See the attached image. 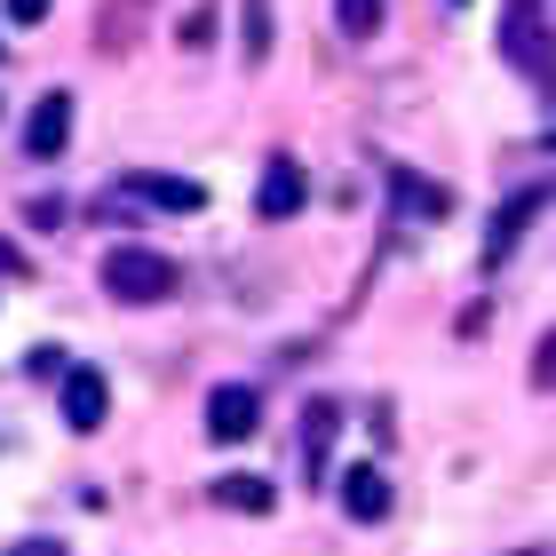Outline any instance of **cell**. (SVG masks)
Instances as JSON below:
<instances>
[{"instance_id":"cell-18","label":"cell","mask_w":556,"mask_h":556,"mask_svg":"<svg viewBox=\"0 0 556 556\" xmlns=\"http://www.w3.org/2000/svg\"><path fill=\"white\" fill-rule=\"evenodd\" d=\"M16 556H64V548H56V541H24Z\"/></svg>"},{"instance_id":"cell-10","label":"cell","mask_w":556,"mask_h":556,"mask_svg":"<svg viewBox=\"0 0 556 556\" xmlns=\"http://www.w3.org/2000/svg\"><path fill=\"white\" fill-rule=\"evenodd\" d=\"M342 509L358 517V525H382L390 517V477L374 469V462H358V469L342 477Z\"/></svg>"},{"instance_id":"cell-12","label":"cell","mask_w":556,"mask_h":556,"mask_svg":"<svg viewBox=\"0 0 556 556\" xmlns=\"http://www.w3.org/2000/svg\"><path fill=\"white\" fill-rule=\"evenodd\" d=\"M390 191H397V207H406V215H445V207H453L445 184H421V175H406V167L390 175Z\"/></svg>"},{"instance_id":"cell-11","label":"cell","mask_w":556,"mask_h":556,"mask_svg":"<svg viewBox=\"0 0 556 556\" xmlns=\"http://www.w3.org/2000/svg\"><path fill=\"white\" fill-rule=\"evenodd\" d=\"M143 16H151V0H104V16H96V48H104V56H128L136 33H143Z\"/></svg>"},{"instance_id":"cell-4","label":"cell","mask_w":556,"mask_h":556,"mask_svg":"<svg viewBox=\"0 0 556 556\" xmlns=\"http://www.w3.org/2000/svg\"><path fill=\"white\" fill-rule=\"evenodd\" d=\"M104 414H112L104 374H96V366H72V374H64V421H72V438H96Z\"/></svg>"},{"instance_id":"cell-15","label":"cell","mask_w":556,"mask_h":556,"mask_svg":"<svg viewBox=\"0 0 556 556\" xmlns=\"http://www.w3.org/2000/svg\"><path fill=\"white\" fill-rule=\"evenodd\" d=\"M334 24H342V40H374L382 33V0H334Z\"/></svg>"},{"instance_id":"cell-3","label":"cell","mask_w":556,"mask_h":556,"mask_svg":"<svg viewBox=\"0 0 556 556\" xmlns=\"http://www.w3.org/2000/svg\"><path fill=\"white\" fill-rule=\"evenodd\" d=\"M255 421H263V397L247 382H223L207 397V445H247V438H255Z\"/></svg>"},{"instance_id":"cell-7","label":"cell","mask_w":556,"mask_h":556,"mask_svg":"<svg viewBox=\"0 0 556 556\" xmlns=\"http://www.w3.org/2000/svg\"><path fill=\"white\" fill-rule=\"evenodd\" d=\"M334 421H342V406L334 397H311V414H302V477H326V462H334Z\"/></svg>"},{"instance_id":"cell-8","label":"cell","mask_w":556,"mask_h":556,"mask_svg":"<svg viewBox=\"0 0 556 556\" xmlns=\"http://www.w3.org/2000/svg\"><path fill=\"white\" fill-rule=\"evenodd\" d=\"M128 199L167 207V215H199V207H207V191H199L191 175H128Z\"/></svg>"},{"instance_id":"cell-5","label":"cell","mask_w":556,"mask_h":556,"mask_svg":"<svg viewBox=\"0 0 556 556\" xmlns=\"http://www.w3.org/2000/svg\"><path fill=\"white\" fill-rule=\"evenodd\" d=\"M64 143H72V96L48 88L40 104H33V119H24V151H33V160H56Z\"/></svg>"},{"instance_id":"cell-19","label":"cell","mask_w":556,"mask_h":556,"mask_svg":"<svg viewBox=\"0 0 556 556\" xmlns=\"http://www.w3.org/2000/svg\"><path fill=\"white\" fill-rule=\"evenodd\" d=\"M16 270H24V263L9 255V247H0V287H9V278H16Z\"/></svg>"},{"instance_id":"cell-14","label":"cell","mask_w":556,"mask_h":556,"mask_svg":"<svg viewBox=\"0 0 556 556\" xmlns=\"http://www.w3.org/2000/svg\"><path fill=\"white\" fill-rule=\"evenodd\" d=\"M215 501H223V509H239V517H270V477H223Z\"/></svg>"},{"instance_id":"cell-21","label":"cell","mask_w":556,"mask_h":556,"mask_svg":"<svg viewBox=\"0 0 556 556\" xmlns=\"http://www.w3.org/2000/svg\"><path fill=\"white\" fill-rule=\"evenodd\" d=\"M525 556H541V548H525Z\"/></svg>"},{"instance_id":"cell-17","label":"cell","mask_w":556,"mask_h":556,"mask_svg":"<svg viewBox=\"0 0 556 556\" xmlns=\"http://www.w3.org/2000/svg\"><path fill=\"white\" fill-rule=\"evenodd\" d=\"M48 9H56V0H9V24H40Z\"/></svg>"},{"instance_id":"cell-16","label":"cell","mask_w":556,"mask_h":556,"mask_svg":"<svg viewBox=\"0 0 556 556\" xmlns=\"http://www.w3.org/2000/svg\"><path fill=\"white\" fill-rule=\"evenodd\" d=\"M207 33H215V16L191 9V16H184V48H207Z\"/></svg>"},{"instance_id":"cell-6","label":"cell","mask_w":556,"mask_h":556,"mask_svg":"<svg viewBox=\"0 0 556 556\" xmlns=\"http://www.w3.org/2000/svg\"><path fill=\"white\" fill-rule=\"evenodd\" d=\"M302 199H311V184H302V167L278 151V160L263 167V191H255V207L270 215V223H287V215H302Z\"/></svg>"},{"instance_id":"cell-2","label":"cell","mask_w":556,"mask_h":556,"mask_svg":"<svg viewBox=\"0 0 556 556\" xmlns=\"http://www.w3.org/2000/svg\"><path fill=\"white\" fill-rule=\"evenodd\" d=\"M501 56H509L525 80H548V9L541 0H509V9H501Z\"/></svg>"},{"instance_id":"cell-20","label":"cell","mask_w":556,"mask_h":556,"mask_svg":"<svg viewBox=\"0 0 556 556\" xmlns=\"http://www.w3.org/2000/svg\"><path fill=\"white\" fill-rule=\"evenodd\" d=\"M453 9H469V0H453Z\"/></svg>"},{"instance_id":"cell-1","label":"cell","mask_w":556,"mask_h":556,"mask_svg":"<svg viewBox=\"0 0 556 556\" xmlns=\"http://www.w3.org/2000/svg\"><path fill=\"white\" fill-rule=\"evenodd\" d=\"M175 287H184V270H175L160 247H112V255H104V294L128 302V311H143V302H167Z\"/></svg>"},{"instance_id":"cell-13","label":"cell","mask_w":556,"mask_h":556,"mask_svg":"<svg viewBox=\"0 0 556 556\" xmlns=\"http://www.w3.org/2000/svg\"><path fill=\"white\" fill-rule=\"evenodd\" d=\"M239 56L270 64V0H239Z\"/></svg>"},{"instance_id":"cell-9","label":"cell","mask_w":556,"mask_h":556,"mask_svg":"<svg viewBox=\"0 0 556 556\" xmlns=\"http://www.w3.org/2000/svg\"><path fill=\"white\" fill-rule=\"evenodd\" d=\"M541 215V184H525L509 207H501L493 223H485V263H501V255H517V239H525V223Z\"/></svg>"}]
</instances>
